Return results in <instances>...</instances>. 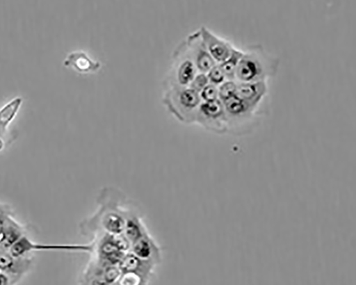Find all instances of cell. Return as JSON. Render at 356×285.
Returning <instances> with one entry per match:
<instances>
[{"label":"cell","instance_id":"obj_1","mask_svg":"<svg viewBox=\"0 0 356 285\" xmlns=\"http://www.w3.org/2000/svg\"><path fill=\"white\" fill-rule=\"evenodd\" d=\"M280 65L279 57L261 44H252L243 51L236 70L235 80L238 82L267 81L277 74Z\"/></svg>","mask_w":356,"mask_h":285},{"label":"cell","instance_id":"obj_2","mask_svg":"<svg viewBox=\"0 0 356 285\" xmlns=\"http://www.w3.org/2000/svg\"><path fill=\"white\" fill-rule=\"evenodd\" d=\"M162 101L177 120L193 124L202 100L199 92L190 87L170 86L164 88Z\"/></svg>","mask_w":356,"mask_h":285},{"label":"cell","instance_id":"obj_3","mask_svg":"<svg viewBox=\"0 0 356 285\" xmlns=\"http://www.w3.org/2000/svg\"><path fill=\"white\" fill-rule=\"evenodd\" d=\"M221 101L226 113L228 133L243 135L250 132L256 126L258 108L254 107L236 94Z\"/></svg>","mask_w":356,"mask_h":285},{"label":"cell","instance_id":"obj_4","mask_svg":"<svg viewBox=\"0 0 356 285\" xmlns=\"http://www.w3.org/2000/svg\"><path fill=\"white\" fill-rule=\"evenodd\" d=\"M197 72L184 40L176 46L172 53L171 67L164 80L163 88L170 86L189 87Z\"/></svg>","mask_w":356,"mask_h":285},{"label":"cell","instance_id":"obj_5","mask_svg":"<svg viewBox=\"0 0 356 285\" xmlns=\"http://www.w3.org/2000/svg\"><path fill=\"white\" fill-rule=\"evenodd\" d=\"M195 123L216 133H228L226 113L220 99L202 101L197 112Z\"/></svg>","mask_w":356,"mask_h":285},{"label":"cell","instance_id":"obj_6","mask_svg":"<svg viewBox=\"0 0 356 285\" xmlns=\"http://www.w3.org/2000/svg\"><path fill=\"white\" fill-rule=\"evenodd\" d=\"M188 51L197 71L207 73L217 64L207 50L198 30L189 34L185 39Z\"/></svg>","mask_w":356,"mask_h":285},{"label":"cell","instance_id":"obj_7","mask_svg":"<svg viewBox=\"0 0 356 285\" xmlns=\"http://www.w3.org/2000/svg\"><path fill=\"white\" fill-rule=\"evenodd\" d=\"M203 42L215 62L218 64L226 60L231 54L234 47L210 30L206 26L199 28Z\"/></svg>","mask_w":356,"mask_h":285},{"label":"cell","instance_id":"obj_8","mask_svg":"<svg viewBox=\"0 0 356 285\" xmlns=\"http://www.w3.org/2000/svg\"><path fill=\"white\" fill-rule=\"evenodd\" d=\"M33 260L28 256L16 258L8 250L0 248V271L13 277L17 283L31 269Z\"/></svg>","mask_w":356,"mask_h":285},{"label":"cell","instance_id":"obj_9","mask_svg":"<svg viewBox=\"0 0 356 285\" xmlns=\"http://www.w3.org/2000/svg\"><path fill=\"white\" fill-rule=\"evenodd\" d=\"M236 94L254 107L259 108L264 99L268 94L267 81L254 82L237 81Z\"/></svg>","mask_w":356,"mask_h":285},{"label":"cell","instance_id":"obj_10","mask_svg":"<svg viewBox=\"0 0 356 285\" xmlns=\"http://www.w3.org/2000/svg\"><path fill=\"white\" fill-rule=\"evenodd\" d=\"M64 65L72 67L81 73L95 72L98 71L102 66L99 61L95 60L81 51L70 53L64 61Z\"/></svg>","mask_w":356,"mask_h":285},{"label":"cell","instance_id":"obj_11","mask_svg":"<svg viewBox=\"0 0 356 285\" xmlns=\"http://www.w3.org/2000/svg\"><path fill=\"white\" fill-rule=\"evenodd\" d=\"M22 102V98L16 97L0 108V150L6 145L8 136V125L15 117Z\"/></svg>","mask_w":356,"mask_h":285},{"label":"cell","instance_id":"obj_12","mask_svg":"<svg viewBox=\"0 0 356 285\" xmlns=\"http://www.w3.org/2000/svg\"><path fill=\"white\" fill-rule=\"evenodd\" d=\"M243 54V50L234 47L228 58L220 63L227 79L235 80V73Z\"/></svg>","mask_w":356,"mask_h":285},{"label":"cell","instance_id":"obj_13","mask_svg":"<svg viewBox=\"0 0 356 285\" xmlns=\"http://www.w3.org/2000/svg\"><path fill=\"white\" fill-rule=\"evenodd\" d=\"M237 81L227 79L218 87L219 99L225 100L236 93Z\"/></svg>","mask_w":356,"mask_h":285},{"label":"cell","instance_id":"obj_14","mask_svg":"<svg viewBox=\"0 0 356 285\" xmlns=\"http://www.w3.org/2000/svg\"><path fill=\"white\" fill-rule=\"evenodd\" d=\"M202 101H211L219 99L218 86L209 83L199 92Z\"/></svg>","mask_w":356,"mask_h":285},{"label":"cell","instance_id":"obj_15","mask_svg":"<svg viewBox=\"0 0 356 285\" xmlns=\"http://www.w3.org/2000/svg\"><path fill=\"white\" fill-rule=\"evenodd\" d=\"M210 83L215 84L219 87L225 80L226 76L220 67V64H216L209 72L207 73Z\"/></svg>","mask_w":356,"mask_h":285},{"label":"cell","instance_id":"obj_16","mask_svg":"<svg viewBox=\"0 0 356 285\" xmlns=\"http://www.w3.org/2000/svg\"><path fill=\"white\" fill-rule=\"evenodd\" d=\"M209 83L207 74L198 72L190 83L189 87L200 92Z\"/></svg>","mask_w":356,"mask_h":285},{"label":"cell","instance_id":"obj_17","mask_svg":"<svg viewBox=\"0 0 356 285\" xmlns=\"http://www.w3.org/2000/svg\"><path fill=\"white\" fill-rule=\"evenodd\" d=\"M17 282L8 274L0 271V285H17Z\"/></svg>","mask_w":356,"mask_h":285}]
</instances>
